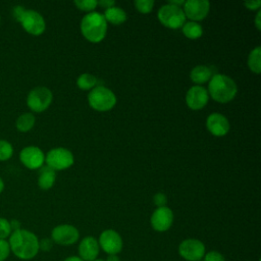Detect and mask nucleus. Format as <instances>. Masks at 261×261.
I'll use <instances>...</instances> for the list:
<instances>
[{
  "mask_svg": "<svg viewBox=\"0 0 261 261\" xmlns=\"http://www.w3.org/2000/svg\"><path fill=\"white\" fill-rule=\"evenodd\" d=\"M153 200H154V204L157 206V208H158V207H164V206H166L167 198H166L165 194H163V193H157V194H155Z\"/></svg>",
  "mask_w": 261,
  "mask_h": 261,
  "instance_id": "nucleus-31",
  "label": "nucleus"
},
{
  "mask_svg": "<svg viewBox=\"0 0 261 261\" xmlns=\"http://www.w3.org/2000/svg\"><path fill=\"white\" fill-rule=\"evenodd\" d=\"M210 10V3L207 0H188L185 1L182 11L191 21H199L204 19Z\"/></svg>",
  "mask_w": 261,
  "mask_h": 261,
  "instance_id": "nucleus-11",
  "label": "nucleus"
},
{
  "mask_svg": "<svg viewBox=\"0 0 261 261\" xmlns=\"http://www.w3.org/2000/svg\"><path fill=\"white\" fill-rule=\"evenodd\" d=\"M0 19H1V16H0Z\"/></svg>",
  "mask_w": 261,
  "mask_h": 261,
  "instance_id": "nucleus-43",
  "label": "nucleus"
},
{
  "mask_svg": "<svg viewBox=\"0 0 261 261\" xmlns=\"http://www.w3.org/2000/svg\"><path fill=\"white\" fill-rule=\"evenodd\" d=\"M13 155L12 145L6 141L0 139V161H6L10 159Z\"/></svg>",
  "mask_w": 261,
  "mask_h": 261,
  "instance_id": "nucleus-25",
  "label": "nucleus"
},
{
  "mask_svg": "<svg viewBox=\"0 0 261 261\" xmlns=\"http://www.w3.org/2000/svg\"><path fill=\"white\" fill-rule=\"evenodd\" d=\"M36 122V117L33 113L31 112H24L20 114L15 121V126L16 129L20 133H28L31 130Z\"/></svg>",
  "mask_w": 261,
  "mask_h": 261,
  "instance_id": "nucleus-21",
  "label": "nucleus"
},
{
  "mask_svg": "<svg viewBox=\"0 0 261 261\" xmlns=\"http://www.w3.org/2000/svg\"><path fill=\"white\" fill-rule=\"evenodd\" d=\"M244 5L249 9V10H259L261 6V1L260 0H249L244 2Z\"/></svg>",
  "mask_w": 261,
  "mask_h": 261,
  "instance_id": "nucleus-33",
  "label": "nucleus"
},
{
  "mask_svg": "<svg viewBox=\"0 0 261 261\" xmlns=\"http://www.w3.org/2000/svg\"><path fill=\"white\" fill-rule=\"evenodd\" d=\"M10 222V226H11V230L14 231V230H17V229H20V223L18 220L16 219H12Z\"/></svg>",
  "mask_w": 261,
  "mask_h": 261,
  "instance_id": "nucleus-37",
  "label": "nucleus"
},
{
  "mask_svg": "<svg viewBox=\"0 0 261 261\" xmlns=\"http://www.w3.org/2000/svg\"><path fill=\"white\" fill-rule=\"evenodd\" d=\"M182 34L191 40L199 39L203 35V28L196 21H186L181 27Z\"/></svg>",
  "mask_w": 261,
  "mask_h": 261,
  "instance_id": "nucleus-22",
  "label": "nucleus"
},
{
  "mask_svg": "<svg viewBox=\"0 0 261 261\" xmlns=\"http://www.w3.org/2000/svg\"><path fill=\"white\" fill-rule=\"evenodd\" d=\"M19 160L29 169H39L44 165L45 154L37 146H27L19 152Z\"/></svg>",
  "mask_w": 261,
  "mask_h": 261,
  "instance_id": "nucleus-12",
  "label": "nucleus"
},
{
  "mask_svg": "<svg viewBox=\"0 0 261 261\" xmlns=\"http://www.w3.org/2000/svg\"><path fill=\"white\" fill-rule=\"evenodd\" d=\"M80 238V232L76 227L70 224H59L51 231V240L61 246H69Z\"/></svg>",
  "mask_w": 261,
  "mask_h": 261,
  "instance_id": "nucleus-10",
  "label": "nucleus"
},
{
  "mask_svg": "<svg viewBox=\"0 0 261 261\" xmlns=\"http://www.w3.org/2000/svg\"><path fill=\"white\" fill-rule=\"evenodd\" d=\"M208 100V91L202 86H193L186 94V103L192 110H200L204 108L207 105Z\"/></svg>",
  "mask_w": 261,
  "mask_h": 261,
  "instance_id": "nucleus-14",
  "label": "nucleus"
},
{
  "mask_svg": "<svg viewBox=\"0 0 261 261\" xmlns=\"http://www.w3.org/2000/svg\"><path fill=\"white\" fill-rule=\"evenodd\" d=\"M154 3L155 2L153 0H136L134 4H135L136 9L139 12H141L143 14H147L152 11Z\"/></svg>",
  "mask_w": 261,
  "mask_h": 261,
  "instance_id": "nucleus-26",
  "label": "nucleus"
},
{
  "mask_svg": "<svg viewBox=\"0 0 261 261\" xmlns=\"http://www.w3.org/2000/svg\"><path fill=\"white\" fill-rule=\"evenodd\" d=\"M53 94L50 89L39 86L32 89L27 97V105L34 112H43L51 104Z\"/></svg>",
  "mask_w": 261,
  "mask_h": 261,
  "instance_id": "nucleus-6",
  "label": "nucleus"
},
{
  "mask_svg": "<svg viewBox=\"0 0 261 261\" xmlns=\"http://www.w3.org/2000/svg\"><path fill=\"white\" fill-rule=\"evenodd\" d=\"M53 246V241L51 239H42L39 241V249L42 251H50Z\"/></svg>",
  "mask_w": 261,
  "mask_h": 261,
  "instance_id": "nucleus-32",
  "label": "nucleus"
},
{
  "mask_svg": "<svg viewBox=\"0 0 261 261\" xmlns=\"http://www.w3.org/2000/svg\"><path fill=\"white\" fill-rule=\"evenodd\" d=\"M56 179V172L52 168H50L47 165H43L41 168H39L38 173V186L42 190H49L51 189Z\"/></svg>",
  "mask_w": 261,
  "mask_h": 261,
  "instance_id": "nucleus-18",
  "label": "nucleus"
},
{
  "mask_svg": "<svg viewBox=\"0 0 261 261\" xmlns=\"http://www.w3.org/2000/svg\"><path fill=\"white\" fill-rule=\"evenodd\" d=\"M63 261H84V260H82L79 256H69L66 259H64Z\"/></svg>",
  "mask_w": 261,
  "mask_h": 261,
  "instance_id": "nucleus-39",
  "label": "nucleus"
},
{
  "mask_svg": "<svg viewBox=\"0 0 261 261\" xmlns=\"http://www.w3.org/2000/svg\"><path fill=\"white\" fill-rule=\"evenodd\" d=\"M206 126H207V129L209 130V133L215 137L225 136L228 133L229 127H230L228 119L224 115H222L218 112L211 113L207 117Z\"/></svg>",
  "mask_w": 261,
  "mask_h": 261,
  "instance_id": "nucleus-16",
  "label": "nucleus"
},
{
  "mask_svg": "<svg viewBox=\"0 0 261 261\" xmlns=\"http://www.w3.org/2000/svg\"><path fill=\"white\" fill-rule=\"evenodd\" d=\"M212 75L213 73L211 68L206 65H197L190 72V77L192 82L197 84V86H200L209 82Z\"/></svg>",
  "mask_w": 261,
  "mask_h": 261,
  "instance_id": "nucleus-19",
  "label": "nucleus"
},
{
  "mask_svg": "<svg viewBox=\"0 0 261 261\" xmlns=\"http://www.w3.org/2000/svg\"><path fill=\"white\" fill-rule=\"evenodd\" d=\"M3 190H4V181H3V179L0 177V194L3 192Z\"/></svg>",
  "mask_w": 261,
  "mask_h": 261,
  "instance_id": "nucleus-41",
  "label": "nucleus"
},
{
  "mask_svg": "<svg viewBox=\"0 0 261 261\" xmlns=\"http://www.w3.org/2000/svg\"><path fill=\"white\" fill-rule=\"evenodd\" d=\"M73 161L72 153L62 147L53 148L45 155V162L47 163V166L55 171L70 167L73 164Z\"/></svg>",
  "mask_w": 261,
  "mask_h": 261,
  "instance_id": "nucleus-7",
  "label": "nucleus"
},
{
  "mask_svg": "<svg viewBox=\"0 0 261 261\" xmlns=\"http://www.w3.org/2000/svg\"><path fill=\"white\" fill-rule=\"evenodd\" d=\"M255 27L258 31L261 30V10L260 9L257 11V14L255 16Z\"/></svg>",
  "mask_w": 261,
  "mask_h": 261,
  "instance_id": "nucleus-36",
  "label": "nucleus"
},
{
  "mask_svg": "<svg viewBox=\"0 0 261 261\" xmlns=\"http://www.w3.org/2000/svg\"><path fill=\"white\" fill-rule=\"evenodd\" d=\"M106 261H120L117 255H108Z\"/></svg>",
  "mask_w": 261,
  "mask_h": 261,
  "instance_id": "nucleus-40",
  "label": "nucleus"
},
{
  "mask_svg": "<svg viewBox=\"0 0 261 261\" xmlns=\"http://www.w3.org/2000/svg\"><path fill=\"white\" fill-rule=\"evenodd\" d=\"M99 243L94 237L84 238L79 245V257L84 261H93L99 254Z\"/></svg>",
  "mask_w": 261,
  "mask_h": 261,
  "instance_id": "nucleus-17",
  "label": "nucleus"
},
{
  "mask_svg": "<svg viewBox=\"0 0 261 261\" xmlns=\"http://www.w3.org/2000/svg\"><path fill=\"white\" fill-rule=\"evenodd\" d=\"M88 102L90 106L97 111H108L115 106L116 96L110 89L98 86L90 91Z\"/></svg>",
  "mask_w": 261,
  "mask_h": 261,
  "instance_id": "nucleus-4",
  "label": "nucleus"
},
{
  "mask_svg": "<svg viewBox=\"0 0 261 261\" xmlns=\"http://www.w3.org/2000/svg\"><path fill=\"white\" fill-rule=\"evenodd\" d=\"M10 252L20 260H31L39 252V239L28 229H17L9 236Z\"/></svg>",
  "mask_w": 261,
  "mask_h": 261,
  "instance_id": "nucleus-1",
  "label": "nucleus"
},
{
  "mask_svg": "<svg viewBox=\"0 0 261 261\" xmlns=\"http://www.w3.org/2000/svg\"><path fill=\"white\" fill-rule=\"evenodd\" d=\"M207 91L216 102L227 103L236 97L238 87L231 77L225 74L216 73L210 79Z\"/></svg>",
  "mask_w": 261,
  "mask_h": 261,
  "instance_id": "nucleus-2",
  "label": "nucleus"
},
{
  "mask_svg": "<svg viewBox=\"0 0 261 261\" xmlns=\"http://www.w3.org/2000/svg\"><path fill=\"white\" fill-rule=\"evenodd\" d=\"M99 247L108 255H116L122 249V239L113 229L103 230L99 237Z\"/></svg>",
  "mask_w": 261,
  "mask_h": 261,
  "instance_id": "nucleus-13",
  "label": "nucleus"
},
{
  "mask_svg": "<svg viewBox=\"0 0 261 261\" xmlns=\"http://www.w3.org/2000/svg\"><path fill=\"white\" fill-rule=\"evenodd\" d=\"M24 10H25V9H24L23 6H20V5L14 6V7L12 8V15H13V17H14L17 21H19V19H20L22 13L24 12Z\"/></svg>",
  "mask_w": 261,
  "mask_h": 261,
  "instance_id": "nucleus-34",
  "label": "nucleus"
},
{
  "mask_svg": "<svg viewBox=\"0 0 261 261\" xmlns=\"http://www.w3.org/2000/svg\"><path fill=\"white\" fill-rule=\"evenodd\" d=\"M10 254V247L8 241L0 240V261H4Z\"/></svg>",
  "mask_w": 261,
  "mask_h": 261,
  "instance_id": "nucleus-29",
  "label": "nucleus"
},
{
  "mask_svg": "<svg viewBox=\"0 0 261 261\" xmlns=\"http://www.w3.org/2000/svg\"><path fill=\"white\" fill-rule=\"evenodd\" d=\"M178 253L187 261H200L205 255V246L197 239H187L179 244Z\"/></svg>",
  "mask_w": 261,
  "mask_h": 261,
  "instance_id": "nucleus-9",
  "label": "nucleus"
},
{
  "mask_svg": "<svg viewBox=\"0 0 261 261\" xmlns=\"http://www.w3.org/2000/svg\"><path fill=\"white\" fill-rule=\"evenodd\" d=\"M97 85V77L91 73H83L76 80V86L81 90H92Z\"/></svg>",
  "mask_w": 261,
  "mask_h": 261,
  "instance_id": "nucleus-24",
  "label": "nucleus"
},
{
  "mask_svg": "<svg viewBox=\"0 0 261 261\" xmlns=\"http://www.w3.org/2000/svg\"><path fill=\"white\" fill-rule=\"evenodd\" d=\"M19 22L22 29L33 36H40L46 30V22L41 13L33 9H25Z\"/></svg>",
  "mask_w": 261,
  "mask_h": 261,
  "instance_id": "nucleus-8",
  "label": "nucleus"
},
{
  "mask_svg": "<svg viewBox=\"0 0 261 261\" xmlns=\"http://www.w3.org/2000/svg\"><path fill=\"white\" fill-rule=\"evenodd\" d=\"M93 261H104V260H102V259H95V260H93Z\"/></svg>",
  "mask_w": 261,
  "mask_h": 261,
  "instance_id": "nucleus-42",
  "label": "nucleus"
},
{
  "mask_svg": "<svg viewBox=\"0 0 261 261\" xmlns=\"http://www.w3.org/2000/svg\"><path fill=\"white\" fill-rule=\"evenodd\" d=\"M204 261H225L222 254L217 251H210L204 255Z\"/></svg>",
  "mask_w": 261,
  "mask_h": 261,
  "instance_id": "nucleus-30",
  "label": "nucleus"
},
{
  "mask_svg": "<svg viewBox=\"0 0 261 261\" xmlns=\"http://www.w3.org/2000/svg\"><path fill=\"white\" fill-rule=\"evenodd\" d=\"M103 15H104L107 22H110V23L115 24V25L121 24L126 20L125 11L122 8L117 7L115 5L110 7V8L105 9V12H104Z\"/></svg>",
  "mask_w": 261,
  "mask_h": 261,
  "instance_id": "nucleus-20",
  "label": "nucleus"
},
{
  "mask_svg": "<svg viewBox=\"0 0 261 261\" xmlns=\"http://www.w3.org/2000/svg\"><path fill=\"white\" fill-rule=\"evenodd\" d=\"M97 4L100 5L101 7L107 9V8H110L112 6L115 5V1L113 0H100V1H97Z\"/></svg>",
  "mask_w": 261,
  "mask_h": 261,
  "instance_id": "nucleus-35",
  "label": "nucleus"
},
{
  "mask_svg": "<svg viewBox=\"0 0 261 261\" xmlns=\"http://www.w3.org/2000/svg\"><path fill=\"white\" fill-rule=\"evenodd\" d=\"M73 3L80 10L87 12H92L98 5L96 0H75Z\"/></svg>",
  "mask_w": 261,
  "mask_h": 261,
  "instance_id": "nucleus-27",
  "label": "nucleus"
},
{
  "mask_svg": "<svg viewBox=\"0 0 261 261\" xmlns=\"http://www.w3.org/2000/svg\"><path fill=\"white\" fill-rule=\"evenodd\" d=\"M11 226L8 219L0 217V240H6L11 234Z\"/></svg>",
  "mask_w": 261,
  "mask_h": 261,
  "instance_id": "nucleus-28",
  "label": "nucleus"
},
{
  "mask_svg": "<svg viewBox=\"0 0 261 261\" xmlns=\"http://www.w3.org/2000/svg\"><path fill=\"white\" fill-rule=\"evenodd\" d=\"M248 66L251 71L259 74L261 71V47H255L248 56Z\"/></svg>",
  "mask_w": 261,
  "mask_h": 261,
  "instance_id": "nucleus-23",
  "label": "nucleus"
},
{
  "mask_svg": "<svg viewBox=\"0 0 261 261\" xmlns=\"http://www.w3.org/2000/svg\"><path fill=\"white\" fill-rule=\"evenodd\" d=\"M82 35L91 43L101 42L107 33V21L100 12L87 13L81 20Z\"/></svg>",
  "mask_w": 261,
  "mask_h": 261,
  "instance_id": "nucleus-3",
  "label": "nucleus"
},
{
  "mask_svg": "<svg viewBox=\"0 0 261 261\" xmlns=\"http://www.w3.org/2000/svg\"><path fill=\"white\" fill-rule=\"evenodd\" d=\"M168 4L174 5L176 7H181V6H184L185 1L184 0H170V1H168Z\"/></svg>",
  "mask_w": 261,
  "mask_h": 261,
  "instance_id": "nucleus-38",
  "label": "nucleus"
},
{
  "mask_svg": "<svg viewBox=\"0 0 261 261\" xmlns=\"http://www.w3.org/2000/svg\"><path fill=\"white\" fill-rule=\"evenodd\" d=\"M157 16L159 21L164 27L172 30L180 29L186 22V15L182 11V8L168 3L159 8Z\"/></svg>",
  "mask_w": 261,
  "mask_h": 261,
  "instance_id": "nucleus-5",
  "label": "nucleus"
},
{
  "mask_svg": "<svg viewBox=\"0 0 261 261\" xmlns=\"http://www.w3.org/2000/svg\"><path fill=\"white\" fill-rule=\"evenodd\" d=\"M173 222V212L167 206L158 207L151 215V225L157 231H166Z\"/></svg>",
  "mask_w": 261,
  "mask_h": 261,
  "instance_id": "nucleus-15",
  "label": "nucleus"
}]
</instances>
